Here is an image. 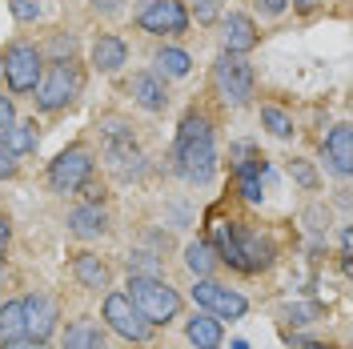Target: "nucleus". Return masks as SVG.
<instances>
[{
  "label": "nucleus",
  "instance_id": "1",
  "mask_svg": "<svg viewBox=\"0 0 353 349\" xmlns=\"http://www.w3.org/2000/svg\"><path fill=\"white\" fill-rule=\"evenodd\" d=\"M173 161H176V173L193 185H209L213 173H217V149H213V129L209 121L189 112L176 129L173 141Z\"/></svg>",
  "mask_w": 353,
  "mask_h": 349
},
{
  "label": "nucleus",
  "instance_id": "2",
  "mask_svg": "<svg viewBox=\"0 0 353 349\" xmlns=\"http://www.w3.org/2000/svg\"><path fill=\"white\" fill-rule=\"evenodd\" d=\"M213 245H217L221 261H229L241 273H257V269H265V265L273 261V245L261 233H249V229L233 225V221H217Z\"/></svg>",
  "mask_w": 353,
  "mask_h": 349
},
{
  "label": "nucleus",
  "instance_id": "3",
  "mask_svg": "<svg viewBox=\"0 0 353 349\" xmlns=\"http://www.w3.org/2000/svg\"><path fill=\"white\" fill-rule=\"evenodd\" d=\"M129 301L141 309V317L149 326H165V321H173L181 313V297H176L173 285H165L161 277H145V273H132Z\"/></svg>",
  "mask_w": 353,
  "mask_h": 349
},
{
  "label": "nucleus",
  "instance_id": "4",
  "mask_svg": "<svg viewBox=\"0 0 353 349\" xmlns=\"http://www.w3.org/2000/svg\"><path fill=\"white\" fill-rule=\"evenodd\" d=\"M105 129V161H109V169L121 181H132V177L145 173V157L137 149V141H132V132L121 125V121H109V125H101Z\"/></svg>",
  "mask_w": 353,
  "mask_h": 349
},
{
  "label": "nucleus",
  "instance_id": "5",
  "mask_svg": "<svg viewBox=\"0 0 353 349\" xmlns=\"http://www.w3.org/2000/svg\"><path fill=\"white\" fill-rule=\"evenodd\" d=\"M77 92H81V72L68 61H52L48 72H41V81H37V105L44 112H57L65 109Z\"/></svg>",
  "mask_w": 353,
  "mask_h": 349
},
{
  "label": "nucleus",
  "instance_id": "6",
  "mask_svg": "<svg viewBox=\"0 0 353 349\" xmlns=\"http://www.w3.org/2000/svg\"><path fill=\"white\" fill-rule=\"evenodd\" d=\"M213 85H217L225 105H249L253 97V68L245 65L241 57L221 52V61L213 65Z\"/></svg>",
  "mask_w": 353,
  "mask_h": 349
},
{
  "label": "nucleus",
  "instance_id": "7",
  "mask_svg": "<svg viewBox=\"0 0 353 349\" xmlns=\"http://www.w3.org/2000/svg\"><path fill=\"white\" fill-rule=\"evenodd\" d=\"M0 68H4V77H8V88L12 92H32L37 81H41L44 72V61H41V48L37 44H12L4 57H0Z\"/></svg>",
  "mask_w": 353,
  "mask_h": 349
},
{
  "label": "nucleus",
  "instance_id": "8",
  "mask_svg": "<svg viewBox=\"0 0 353 349\" xmlns=\"http://www.w3.org/2000/svg\"><path fill=\"white\" fill-rule=\"evenodd\" d=\"M92 165H97V161H92V153H88L85 145H72V149H65V153L48 165V181H52L57 193H77V189L88 185Z\"/></svg>",
  "mask_w": 353,
  "mask_h": 349
},
{
  "label": "nucleus",
  "instance_id": "9",
  "mask_svg": "<svg viewBox=\"0 0 353 349\" xmlns=\"http://www.w3.org/2000/svg\"><path fill=\"white\" fill-rule=\"evenodd\" d=\"M105 321L129 341H149V333H153V326L141 317V309L129 301V293H109L105 297Z\"/></svg>",
  "mask_w": 353,
  "mask_h": 349
},
{
  "label": "nucleus",
  "instance_id": "10",
  "mask_svg": "<svg viewBox=\"0 0 353 349\" xmlns=\"http://www.w3.org/2000/svg\"><path fill=\"white\" fill-rule=\"evenodd\" d=\"M137 24H141L145 32H157V37H176V32L189 28V12H185L181 0H149V4L141 8Z\"/></svg>",
  "mask_w": 353,
  "mask_h": 349
},
{
  "label": "nucleus",
  "instance_id": "11",
  "mask_svg": "<svg viewBox=\"0 0 353 349\" xmlns=\"http://www.w3.org/2000/svg\"><path fill=\"white\" fill-rule=\"evenodd\" d=\"M193 301H197L205 313H213V317H225V321L241 317L245 309H249L241 293H233V289H225V285L209 281V277H201V281H197V289H193Z\"/></svg>",
  "mask_w": 353,
  "mask_h": 349
},
{
  "label": "nucleus",
  "instance_id": "12",
  "mask_svg": "<svg viewBox=\"0 0 353 349\" xmlns=\"http://www.w3.org/2000/svg\"><path fill=\"white\" fill-rule=\"evenodd\" d=\"M233 157H237V161H233V173H237V189H241V197L245 201H253V205H257V201H261V177H265V161L257 153H253V145H237V149H233Z\"/></svg>",
  "mask_w": 353,
  "mask_h": 349
},
{
  "label": "nucleus",
  "instance_id": "13",
  "mask_svg": "<svg viewBox=\"0 0 353 349\" xmlns=\"http://www.w3.org/2000/svg\"><path fill=\"white\" fill-rule=\"evenodd\" d=\"M21 309H24V337L44 341V337L52 333V326H57V306H52V297L32 293V297L21 301Z\"/></svg>",
  "mask_w": 353,
  "mask_h": 349
},
{
  "label": "nucleus",
  "instance_id": "14",
  "mask_svg": "<svg viewBox=\"0 0 353 349\" xmlns=\"http://www.w3.org/2000/svg\"><path fill=\"white\" fill-rule=\"evenodd\" d=\"M221 41H225V52L241 57V52H249L257 44V24L249 21L245 12H229L225 24H221Z\"/></svg>",
  "mask_w": 353,
  "mask_h": 349
},
{
  "label": "nucleus",
  "instance_id": "15",
  "mask_svg": "<svg viewBox=\"0 0 353 349\" xmlns=\"http://www.w3.org/2000/svg\"><path fill=\"white\" fill-rule=\"evenodd\" d=\"M321 153H325V161H330V169L337 177H350V169H353V132H350V125H337V129L325 137Z\"/></svg>",
  "mask_w": 353,
  "mask_h": 349
},
{
  "label": "nucleus",
  "instance_id": "16",
  "mask_svg": "<svg viewBox=\"0 0 353 349\" xmlns=\"http://www.w3.org/2000/svg\"><path fill=\"white\" fill-rule=\"evenodd\" d=\"M132 97H137V105L149 112H161L169 105V92H165V81L157 77V72H137L132 77Z\"/></svg>",
  "mask_w": 353,
  "mask_h": 349
},
{
  "label": "nucleus",
  "instance_id": "17",
  "mask_svg": "<svg viewBox=\"0 0 353 349\" xmlns=\"http://www.w3.org/2000/svg\"><path fill=\"white\" fill-rule=\"evenodd\" d=\"M68 229L72 233H81V237H97V233H105L109 229V213L92 201V205H81V209H72L68 213Z\"/></svg>",
  "mask_w": 353,
  "mask_h": 349
},
{
  "label": "nucleus",
  "instance_id": "18",
  "mask_svg": "<svg viewBox=\"0 0 353 349\" xmlns=\"http://www.w3.org/2000/svg\"><path fill=\"white\" fill-rule=\"evenodd\" d=\"M125 57H129V48L117 37H101V41L92 44V65L101 68V72H117V68L125 65Z\"/></svg>",
  "mask_w": 353,
  "mask_h": 349
},
{
  "label": "nucleus",
  "instance_id": "19",
  "mask_svg": "<svg viewBox=\"0 0 353 349\" xmlns=\"http://www.w3.org/2000/svg\"><path fill=\"white\" fill-rule=\"evenodd\" d=\"M185 333H189V341L197 349H221V321L213 313H197Z\"/></svg>",
  "mask_w": 353,
  "mask_h": 349
},
{
  "label": "nucleus",
  "instance_id": "20",
  "mask_svg": "<svg viewBox=\"0 0 353 349\" xmlns=\"http://www.w3.org/2000/svg\"><path fill=\"white\" fill-rule=\"evenodd\" d=\"M0 149L8 157H21L37 149V125H8L0 129Z\"/></svg>",
  "mask_w": 353,
  "mask_h": 349
},
{
  "label": "nucleus",
  "instance_id": "21",
  "mask_svg": "<svg viewBox=\"0 0 353 349\" xmlns=\"http://www.w3.org/2000/svg\"><path fill=\"white\" fill-rule=\"evenodd\" d=\"M72 269H77L81 285H88V289H105V285H109V269H105L101 257H92V253H77Z\"/></svg>",
  "mask_w": 353,
  "mask_h": 349
},
{
  "label": "nucleus",
  "instance_id": "22",
  "mask_svg": "<svg viewBox=\"0 0 353 349\" xmlns=\"http://www.w3.org/2000/svg\"><path fill=\"white\" fill-rule=\"evenodd\" d=\"M65 349H105V337L92 321H77L65 333Z\"/></svg>",
  "mask_w": 353,
  "mask_h": 349
},
{
  "label": "nucleus",
  "instance_id": "23",
  "mask_svg": "<svg viewBox=\"0 0 353 349\" xmlns=\"http://www.w3.org/2000/svg\"><path fill=\"white\" fill-rule=\"evenodd\" d=\"M185 265H189L197 277H209V269L217 265V257H213V245H205V241H193V245L185 249Z\"/></svg>",
  "mask_w": 353,
  "mask_h": 349
},
{
  "label": "nucleus",
  "instance_id": "24",
  "mask_svg": "<svg viewBox=\"0 0 353 349\" xmlns=\"http://www.w3.org/2000/svg\"><path fill=\"white\" fill-rule=\"evenodd\" d=\"M12 337H24V309L21 301H8L0 309V341H12Z\"/></svg>",
  "mask_w": 353,
  "mask_h": 349
},
{
  "label": "nucleus",
  "instance_id": "25",
  "mask_svg": "<svg viewBox=\"0 0 353 349\" xmlns=\"http://www.w3.org/2000/svg\"><path fill=\"white\" fill-rule=\"evenodd\" d=\"M189 65H193V61H189V52H181V48H161V52H157V68H161L165 77H185Z\"/></svg>",
  "mask_w": 353,
  "mask_h": 349
},
{
  "label": "nucleus",
  "instance_id": "26",
  "mask_svg": "<svg viewBox=\"0 0 353 349\" xmlns=\"http://www.w3.org/2000/svg\"><path fill=\"white\" fill-rule=\"evenodd\" d=\"M261 121H265V129L273 132V137H281V141H285V137H293V121H289L281 109L265 105V109H261Z\"/></svg>",
  "mask_w": 353,
  "mask_h": 349
},
{
  "label": "nucleus",
  "instance_id": "27",
  "mask_svg": "<svg viewBox=\"0 0 353 349\" xmlns=\"http://www.w3.org/2000/svg\"><path fill=\"white\" fill-rule=\"evenodd\" d=\"M193 12H197L201 24H213L221 17V0H197V4H193Z\"/></svg>",
  "mask_w": 353,
  "mask_h": 349
},
{
  "label": "nucleus",
  "instance_id": "28",
  "mask_svg": "<svg viewBox=\"0 0 353 349\" xmlns=\"http://www.w3.org/2000/svg\"><path fill=\"white\" fill-rule=\"evenodd\" d=\"M12 17L17 21H37L41 17V4L37 0H12Z\"/></svg>",
  "mask_w": 353,
  "mask_h": 349
},
{
  "label": "nucleus",
  "instance_id": "29",
  "mask_svg": "<svg viewBox=\"0 0 353 349\" xmlns=\"http://www.w3.org/2000/svg\"><path fill=\"white\" fill-rule=\"evenodd\" d=\"M293 177H297L301 185H309V189L317 185V177H313V169H309V165H301V161H293Z\"/></svg>",
  "mask_w": 353,
  "mask_h": 349
},
{
  "label": "nucleus",
  "instance_id": "30",
  "mask_svg": "<svg viewBox=\"0 0 353 349\" xmlns=\"http://www.w3.org/2000/svg\"><path fill=\"white\" fill-rule=\"evenodd\" d=\"M8 177H17V161L0 149V181H8Z\"/></svg>",
  "mask_w": 353,
  "mask_h": 349
},
{
  "label": "nucleus",
  "instance_id": "31",
  "mask_svg": "<svg viewBox=\"0 0 353 349\" xmlns=\"http://www.w3.org/2000/svg\"><path fill=\"white\" fill-rule=\"evenodd\" d=\"M4 349H44V341H32V337H12V341H4Z\"/></svg>",
  "mask_w": 353,
  "mask_h": 349
},
{
  "label": "nucleus",
  "instance_id": "32",
  "mask_svg": "<svg viewBox=\"0 0 353 349\" xmlns=\"http://www.w3.org/2000/svg\"><path fill=\"white\" fill-rule=\"evenodd\" d=\"M12 117H17V112H12V101H8V97H0V129H8V125H12Z\"/></svg>",
  "mask_w": 353,
  "mask_h": 349
},
{
  "label": "nucleus",
  "instance_id": "33",
  "mask_svg": "<svg viewBox=\"0 0 353 349\" xmlns=\"http://www.w3.org/2000/svg\"><path fill=\"white\" fill-rule=\"evenodd\" d=\"M285 4H289V0H261V8L269 12V17H277V12H285Z\"/></svg>",
  "mask_w": 353,
  "mask_h": 349
},
{
  "label": "nucleus",
  "instance_id": "34",
  "mask_svg": "<svg viewBox=\"0 0 353 349\" xmlns=\"http://www.w3.org/2000/svg\"><path fill=\"white\" fill-rule=\"evenodd\" d=\"M92 4H97V8H101V12H117V8H121V4H125V0H92Z\"/></svg>",
  "mask_w": 353,
  "mask_h": 349
},
{
  "label": "nucleus",
  "instance_id": "35",
  "mask_svg": "<svg viewBox=\"0 0 353 349\" xmlns=\"http://www.w3.org/2000/svg\"><path fill=\"white\" fill-rule=\"evenodd\" d=\"M52 48H57V52H68V57H72V41H65V37H61V41L52 44Z\"/></svg>",
  "mask_w": 353,
  "mask_h": 349
},
{
  "label": "nucleus",
  "instance_id": "36",
  "mask_svg": "<svg viewBox=\"0 0 353 349\" xmlns=\"http://www.w3.org/2000/svg\"><path fill=\"white\" fill-rule=\"evenodd\" d=\"M4 241H8V221L0 217V245H4Z\"/></svg>",
  "mask_w": 353,
  "mask_h": 349
},
{
  "label": "nucleus",
  "instance_id": "37",
  "mask_svg": "<svg viewBox=\"0 0 353 349\" xmlns=\"http://www.w3.org/2000/svg\"><path fill=\"white\" fill-rule=\"evenodd\" d=\"M313 4H317V0H297V8H313Z\"/></svg>",
  "mask_w": 353,
  "mask_h": 349
},
{
  "label": "nucleus",
  "instance_id": "38",
  "mask_svg": "<svg viewBox=\"0 0 353 349\" xmlns=\"http://www.w3.org/2000/svg\"><path fill=\"white\" fill-rule=\"evenodd\" d=\"M0 285H4V261H0Z\"/></svg>",
  "mask_w": 353,
  "mask_h": 349
},
{
  "label": "nucleus",
  "instance_id": "39",
  "mask_svg": "<svg viewBox=\"0 0 353 349\" xmlns=\"http://www.w3.org/2000/svg\"><path fill=\"white\" fill-rule=\"evenodd\" d=\"M305 349H325V346H305Z\"/></svg>",
  "mask_w": 353,
  "mask_h": 349
}]
</instances>
